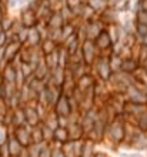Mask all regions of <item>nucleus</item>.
Instances as JSON below:
<instances>
[{
	"label": "nucleus",
	"mask_w": 147,
	"mask_h": 157,
	"mask_svg": "<svg viewBox=\"0 0 147 157\" xmlns=\"http://www.w3.org/2000/svg\"><path fill=\"white\" fill-rule=\"evenodd\" d=\"M66 25V20L63 19L60 12H54L52 14L49 20H47V26H49L50 30H57V29H61L63 26Z\"/></svg>",
	"instance_id": "2eb2a0df"
},
{
	"label": "nucleus",
	"mask_w": 147,
	"mask_h": 157,
	"mask_svg": "<svg viewBox=\"0 0 147 157\" xmlns=\"http://www.w3.org/2000/svg\"><path fill=\"white\" fill-rule=\"evenodd\" d=\"M86 3L89 4L90 7L93 9L97 14L103 13L107 7H109V3H107L106 0H86Z\"/></svg>",
	"instance_id": "f3484780"
},
{
	"label": "nucleus",
	"mask_w": 147,
	"mask_h": 157,
	"mask_svg": "<svg viewBox=\"0 0 147 157\" xmlns=\"http://www.w3.org/2000/svg\"><path fill=\"white\" fill-rule=\"evenodd\" d=\"M127 136V123L126 120H123V114L114 117L111 120L109 126H107L106 137L110 141H113V144H122L126 141Z\"/></svg>",
	"instance_id": "f257e3e1"
},
{
	"label": "nucleus",
	"mask_w": 147,
	"mask_h": 157,
	"mask_svg": "<svg viewBox=\"0 0 147 157\" xmlns=\"http://www.w3.org/2000/svg\"><path fill=\"white\" fill-rule=\"evenodd\" d=\"M96 141L90 140V139H86L84 140V147H83V153L82 157H94L96 156Z\"/></svg>",
	"instance_id": "a211bd4d"
},
{
	"label": "nucleus",
	"mask_w": 147,
	"mask_h": 157,
	"mask_svg": "<svg viewBox=\"0 0 147 157\" xmlns=\"http://www.w3.org/2000/svg\"><path fill=\"white\" fill-rule=\"evenodd\" d=\"M136 23L147 26V9H140L136 12Z\"/></svg>",
	"instance_id": "5701e85b"
},
{
	"label": "nucleus",
	"mask_w": 147,
	"mask_h": 157,
	"mask_svg": "<svg viewBox=\"0 0 147 157\" xmlns=\"http://www.w3.org/2000/svg\"><path fill=\"white\" fill-rule=\"evenodd\" d=\"M94 43L97 46V49L100 50V53L110 54L111 52H113L114 43H113V40H111V37H110V33L107 32V27H106V30H103L102 33L99 34L97 39L94 40Z\"/></svg>",
	"instance_id": "0eeeda50"
},
{
	"label": "nucleus",
	"mask_w": 147,
	"mask_h": 157,
	"mask_svg": "<svg viewBox=\"0 0 147 157\" xmlns=\"http://www.w3.org/2000/svg\"><path fill=\"white\" fill-rule=\"evenodd\" d=\"M140 67L141 66H140V63L137 62V59H134V57L124 59V60H123L122 71H124V73H127V75H134Z\"/></svg>",
	"instance_id": "4468645a"
},
{
	"label": "nucleus",
	"mask_w": 147,
	"mask_h": 157,
	"mask_svg": "<svg viewBox=\"0 0 147 157\" xmlns=\"http://www.w3.org/2000/svg\"><path fill=\"white\" fill-rule=\"evenodd\" d=\"M41 133H43V139H44V143L53 144V143H54V130H53V128L49 127L47 124L41 123Z\"/></svg>",
	"instance_id": "6ab92c4d"
},
{
	"label": "nucleus",
	"mask_w": 147,
	"mask_h": 157,
	"mask_svg": "<svg viewBox=\"0 0 147 157\" xmlns=\"http://www.w3.org/2000/svg\"><path fill=\"white\" fill-rule=\"evenodd\" d=\"M91 70H93V73L96 75V77H97L99 80L106 82V83L110 82V78L113 77L114 71H113V69H111V66H110L109 54L107 53L100 54V57H99L97 60H96V63L91 66Z\"/></svg>",
	"instance_id": "f03ea898"
},
{
	"label": "nucleus",
	"mask_w": 147,
	"mask_h": 157,
	"mask_svg": "<svg viewBox=\"0 0 147 157\" xmlns=\"http://www.w3.org/2000/svg\"><path fill=\"white\" fill-rule=\"evenodd\" d=\"M9 130H10V127L4 126L3 123H0V147L7 144L9 139L12 137V133H9Z\"/></svg>",
	"instance_id": "412c9836"
},
{
	"label": "nucleus",
	"mask_w": 147,
	"mask_h": 157,
	"mask_svg": "<svg viewBox=\"0 0 147 157\" xmlns=\"http://www.w3.org/2000/svg\"><path fill=\"white\" fill-rule=\"evenodd\" d=\"M41 41H43V36H41L40 30L37 29V27L29 29V37H27L26 46L27 47H40Z\"/></svg>",
	"instance_id": "f8f14e48"
},
{
	"label": "nucleus",
	"mask_w": 147,
	"mask_h": 157,
	"mask_svg": "<svg viewBox=\"0 0 147 157\" xmlns=\"http://www.w3.org/2000/svg\"><path fill=\"white\" fill-rule=\"evenodd\" d=\"M52 154H53V144H49V143H41L40 157H52Z\"/></svg>",
	"instance_id": "b1692460"
},
{
	"label": "nucleus",
	"mask_w": 147,
	"mask_h": 157,
	"mask_svg": "<svg viewBox=\"0 0 147 157\" xmlns=\"http://www.w3.org/2000/svg\"><path fill=\"white\" fill-rule=\"evenodd\" d=\"M70 141V134L67 127H63V126H59L56 130H54V143L53 144L57 146H63L64 143Z\"/></svg>",
	"instance_id": "ddd939ff"
},
{
	"label": "nucleus",
	"mask_w": 147,
	"mask_h": 157,
	"mask_svg": "<svg viewBox=\"0 0 147 157\" xmlns=\"http://www.w3.org/2000/svg\"><path fill=\"white\" fill-rule=\"evenodd\" d=\"M7 153L9 157H23L25 156V151H26V147L20 144V141L17 140L16 137L12 134V137L9 139L7 141Z\"/></svg>",
	"instance_id": "9d476101"
},
{
	"label": "nucleus",
	"mask_w": 147,
	"mask_h": 157,
	"mask_svg": "<svg viewBox=\"0 0 147 157\" xmlns=\"http://www.w3.org/2000/svg\"><path fill=\"white\" fill-rule=\"evenodd\" d=\"M117 12L118 13H124V12H129V10H130L131 9V2L130 0H124V2H123V3H120L117 6Z\"/></svg>",
	"instance_id": "393cba45"
},
{
	"label": "nucleus",
	"mask_w": 147,
	"mask_h": 157,
	"mask_svg": "<svg viewBox=\"0 0 147 157\" xmlns=\"http://www.w3.org/2000/svg\"><path fill=\"white\" fill-rule=\"evenodd\" d=\"M3 83V73H2V69H0V84Z\"/></svg>",
	"instance_id": "c85d7f7f"
},
{
	"label": "nucleus",
	"mask_w": 147,
	"mask_h": 157,
	"mask_svg": "<svg viewBox=\"0 0 147 157\" xmlns=\"http://www.w3.org/2000/svg\"><path fill=\"white\" fill-rule=\"evenodd\" d=\"M23 110H25L26 114V123L30 127H37L43 123L40 114H39V110H37V101H33V103L25 104L23 106Z\"/></svg>",
	"instance_id": "423d86ee"
},
{
	"label": "nucleus",
	"mask_w": 147,
	"mask_h": 157,
	"mask_svg": "<svg viewBox=\"0 0 147 157\" xmlns=\"http://www.w3.org/2000/svg\"><path fill=\"white\" fill-rule=\"evenodd\" d=\"M80 50H82V54H83V60L89 66H93L94 63H96V60L102 54L100 50L97 49L96 43H94V40H86L84 43H82Z\"/></svg>",
	"instance_id": "7ed1b4c3"
},
{
	"label": "nucleus",
	"mask_w": 147,
	"mask_h": 157,
	"mask_svg": "<svg viewBox=\"0 0 147 157\" xmlns=\"http://www.w3.org/2000/svg\"><path fill=\"white\" fill-rule=\"evenodd\" d=\"M118 14H120V13L117 12V9L109 6L104 12L99 14V17H100V20L104 23V26L109 27V26H113V25H118Z\"/></svg>",
	"instance_id": "1a4fd4ad"
},
{
	"label": "nucleus",
	"mask_w": 147,
	"mask_h": 157,
	"mask_svg": "<svg viewBox=\"0 0 147 157\" xmlns=\"http://www.w3.org/2000/svg\"><path fill=\"white\" fill-rule=\"evenodd\" d=\"M44 143L43 133H41V124L37 127H32V144H41Z\"/></svg>",
	"instance_id": "aec40b11"
},
{
	"label": "nucleus",
	"mask_w": 147,
	"mask_h": 157,
	"mask_svg": "<svg viewBox=\"0 0 147 157\" xmlns=\"http://www.w3.org/2000/svg\"><path fill=\"white\" fill-rule=\"evenodd\" d=\"M96 82H97L96 75H94V73H89V75L83 76V77L76 80V87L82 91H87V90H90V89H93Z\"/></svg>",
	"instance_id": "9b49d317"
},
{
	"label": "nucleus",
	"mask_w": 147,
	"mask_h": 157,
	"mask_svg": "<svg viewBox=\"0 0 147 157\" xmlns=\"http://www.w3.org/2000/svg\"><path fill=\"white\" fill-rule=\"evenodd\" d=\"M52 157H67V156H66V153L63 151L61 146L53 144V154H52Z\"/></svg>",
	"instance_id": "a878e982"
},
{
	"label": "nucleus",
	"mask_w": 147,
	"mask_h": 157,
	"mask_svg": "<svg viewBox=\"0 0 147 157\" xmlns=\"http://www.w3.org/2000/svg\"><path fill=\"white\" fill-rule=\"evenodd\" d=\"M54 112L59 114V117H70L73 113H76L77 110L74 109L73 103H72V99H70V96L67 94H63L60 96V99H59V101L56 103V106H54Z\"/></svg>",
	"instance_id": "20e7f679"
},
{
	"label": "nucleus",
	"mask_w": 147,
	"mask_h": 157,
	"mask_svg": "<svg viewBox=\"0 0 147 157\" xmlns=\"http://www.w3.org/2000/svg\"><path fill=\"white\" fill-rule=\"evenodd\" d=\"M124 0H109V6L110 7H117L120 3H123Z\"/></svg>",
	"instance_id": "cd10ccee"
},
{
	"label": "nucleus",
	"mask_w": 147,
	"mask_h": 157,
	"mask_svg": "<svg viewBox=\"0 0 147 157\" xmlns=\"http://www.w3.org/2000/svg\"><path fill=\"white\" fill-rule=\"evenodd\" d=\"M20 21L23 23L26 29H33V27H37L40 20H39V17H37V12L34 10L33 7L30 6H25V7H21L20 10Z\"/></svg>",
	"instance_id": "39448f33"
},
{
	"label": "nucleus",
	"mask_w": 147,
	"mask_h": 157,
	"mask_svg": "<svg viewBox=\"0 0 147 157\" xmlns=\"http://www.w3.org/2000/svg\"><path fill=\"white\" fill-rule=\"evenodd\" d=\"M106 2H107V3H109V0H106Z\"/></svg>",
	"instance_id": "c756f323"
},
{
	"label": "nucleus",
	"mask_w": 147,
	"mask_h": 157,
	"mask_svg": "<svg viewBox=\"0 0 147 157\" xmlns=\"http://www.w3.org/2000/svg\"><path fill=\"white\" fill-rule=\"evenodd\" d=\"M7 43H9V34H7V32H2V33H0V47L7 46Z\"/></svg>",
	"instance_id": "bb28decb"
},
{
	"label": "nucleus",
	"mask_w": 147,
	"mask_h": 157,
	"mask_svg": "<svg viewBox=\"0 0 147 157\" xmlns=\"http://www.w3.org/2000/svg\"><path fill=\"white\" fill-rule=\"evenodd\" d=\"M59 47H60V44H57V43L54 40H52V39H44L40 44V50L44 56H47V54H50V53H54Z\"/></svg>",
	"instance_id": "dca6fc26"
},
{
	"label": "nucleus",
	"mask_w": 147,
	"mask_h": 157,
	"mask_svg": "<svg viewBox=\"0 0 147 157\" xmlns=\"http://www.w3.org/2000/svg\"><path fill=\"white\" fill-rule=\"evenodd\" d=\"M17 140L20 141V144L23 147H29L32 144V127L30 126H20V127H14V132L12 133Z\"/></svg>",
	"instance_id": "6e6552de"
},
{
	"label": "nucleus",
	"mask_w": 147,
	"mask_h": 157,
	"mask_svg": "<svg viewBox=\"0 0 147 157\" xmlns=\"http://www.w3.org/2000/svg\"><path fill=\"white\" fill-rule=\"evenodd\" d=\"M14 21H16V19L10 17L9 14H4V17L2 19V21H0V23H2V27H3L4 32H12Z\"/></svg>",
	"instance_id": "4be33fe9"
}]
</instances>
